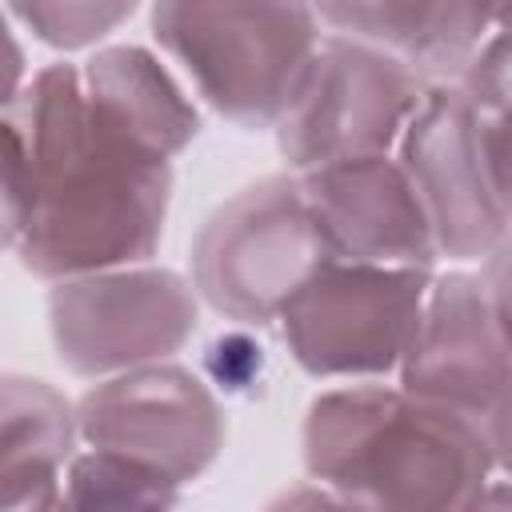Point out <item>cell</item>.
<instances>
[{
  "label": "cell",
  "instance_id": "6da1fadb",
  "mask_svg": "<svg viewBox=\"0 0 512 512\" xmlns=\"http://www.w3.org/2000/svg\"><path fill=\"white\" fill-rule=\"evenodd\" d=\"M32 212L16 244L40 280L144 264L164 236L172 168L120 140L88 104L76 64H48L20 92Z\"/></svg>",
  "mask_w": 512,
  "mask_h": 512
},
{
  "label": "cell",
  "instance_id": "7a4b0ae2",
  "mask_svg": "<svg viewBox=\"0 0 512 512\" xmlns=\"http://www.w3.org/2000/svg\"><path fill=\"white\" fill-rule=\"evenodd\" d=\"M300 448L308 484L336 504L400 512L476 508L508 464L468 416L384 384L320 392Z\"/></svg>",
  "mask_w": 512,
  "mask_h": 512
},
{
  "label": "cell",
  "instance_id": "3957f363",
  "mask_svg": "<svg viewBox=\"0 0 512 512\" xmlns=\"http://www.w3.org/2000/svg\"><path fill=\"white\" fill-rule=\"evenodd\" d=\"M152 36L236 128H272L316 44L308 0H152Z\"/></svg>",
  "mask_w": 512,
  "mask_h": 512
},
{
  "label": "cell",
  "instance_id": "277c9868",
  "mask_svg": "<svg viewBox=\"0 0 512 512\" xmlns=\"http://www.w3.org/2000/svg\"><path fill=\"white\" fill-rule=\"evenodd\" d=\"M508 112L472 104L456 84L424 92L400 132V168L408 172L436 256L488 260L508 248V180H504Z\"/></svg>",
  "mask_w": 512,
  "mask_h": 512
},
{
  "label": "cell",
  "instance_id": "5b68a950",
  "mask_svg": "<svg viewBox=\"0 0 512 512\" xmlns=\"http://www.w3.org/2000/svg\"><path fill=\"white\" fill-rule=\"evenodd\" d=\"M332 260L296 176H264L228 196L192 240V288L236 324L280 320Z\"/></svg>",
  "mask_w": 512,
  "mask_h": 512
},
{
  "label": "cell",
  "instance_id": "8992f818",
  "mask_svg": "<svg viewBox=\"0 0 512 512\" xmlns=\"http://www.w3.org/2000/svg\"><path fill=\"white\" fill-rule=\"evenodd\" d=\"M400 388L468 416L508 460V340L504 248L480 272H448L428 284L416 332L400 360Z\"/></svg>",
  "mask_w": 512,
  "mask_h": 512
},
{
  "label": "cell",
  "instance_id": "52a82bcc",
  "mask_svg": "<svg viewBox=\"0 0 512 512\" xmlns=\"http://www.w3.org/2000/svg\"><path fill=\"white\" fill-rule=\"evenodd\" d=\"M424 92L428 80L396 56L336 32L320 36L288 108L272 124L276 148L292 172L388 156Z\"/></svg>",
  "mask_w": 512,
  "mask_h": 512
},
{
  "label": "cell",
  "instance_id": "ba28073f",
  "mask_svg": "<svg viewBox=\"0 0 512 512\" xmlns=\"http://www.w3.org/2000/svg\"><path fill=\"white\" fill-rule=\"evenodd\" d=\"M432 268L328 260L280 312L292 360L320 380H380L400 368Z\"/></svg>",
  "mask_w": 512,
  "mask_h": 512
},
{
  "label": "cell",
  "instance_id": "9c48e42d",
  "mask_svg": "<svg viewBox=\"0 0 512 512\" xmlns=\"http://www.w3.org/2000/svg\"><path fill=\"white\" fill-rule=\"evenodd\" d=\"M200 324L192 280L172 268L120 264L52 280L48 328L72 376H112L176 356Z\"/></svg>",
  "mask_w": 512,
  "mask_h": 512
},
{
  "label": "cell",
  "instance_id": "30bf717a",
  "mask_svg": "<svg viewBox=\"0 0 512 512\" xmlns=\"http://www.w3.org/2000/svg\"><path fill=\"white\" fill-rule=\"evenodd\" d=\"M76 432L88 448L128 456L172 484H188L224 448V408L196 372L152 360L100 376L76 400Z\"/></svg>",
  "mask_w": 512,
  "mask_h": 512
},
{
  "label": "cell",
  "instance_id": "8fae6325",
  "mask_svg": "<svg viewBox=\"0 0 512 512\" xmlns=\"http://www.w3.org/2000/svg\"><path fill=\"white\" fill-rule=\"evenodd\" d=\"M332 260L432 268L436 240L424 204L392 156L340 160L296 172Z\"/></svg>",
  "mask_w": 512,
  "mask_h": 512
},
{
  "label": "cell",
  "instance_id": "7c38bea8",
  "mask_svg": "<svg viewBox=\"0 0 512 512\" xmlns=\"http://www.w3.org/2000/svg\"><path fill=\"white\" fill-rule=\"evenodd\" d=\"M336 36L408 64L420 80H456L472 52L504 28L496 0H308Z\"/></svg>",
  "mask_w": 512,
  "mask_h": 512
},
{
  "label": "cell",
  "instance_id": "4fadbf2b",
  "mask_svg": "<svg viewBox=\"0 0 512 512\" xmlns=\"http://www.w3.org/2000/svg\"><path fill=\"white\" fill-rule=\"evenodd\" d=\"M80 84L92 112L120 140H128L132 148L156 160L180 156L200 132V116L184 96V88L168 76V68L152 52L136 44L100 48L80 68Z\"/></svg>",
  "mask_w": 512,
  "mask_h": 512
},
{
  "label": "cell",
  "instance_id": "5bb4252c",
  "mask_svg": "<svg viewBox=\"0 0 512 512\" xmlns=\"http://www.w3.org/2000/svg\"><path fill=\"white\" fill-rule=\"evenodd\" d=\"M76 440V404L60 388L0 372V512L56 508Z\"/></svg>",
  "mask_w": 512,
  "mask_h": 512
},
{
  "label": "cell",
  "instance_id": "9a60e30c",
  "mask_svg": "<svg viewBox=\"0 0 512 512\" xmlns=\"http://www.w3.org/2000/svg\"><path fill=\"white\" fill-rule=\"evenodd\" d=\"M176 500L180 484L104 448H92L84 456L72 452L60 484V504L68 508H168Z\"/></svg>",
  "mask_w": 512,
  "mask_h": 512
},
{
  "label": "cell",
  "instance_id": "2e32d148",
  "mask_svg": "<svg viewBox=\"0 0 512 512\" xmlns=\"http://www.w3.org/2000/svg\"><path fill=\"white\" fill-rule=\"evenodd\" d=\"M8 8L40 44L76 52L116 32L140 0H8Z\"/></svg>",
  "mask_w": 512,
  "mask_h": 512
},
{
  "label": "cell",
  "instance_id": "e0dca14e",
  "mask_svg": "<svg viewBox=\"0 0 512 512\" xmlns=\"http://www.w3.org/2000/svg\"><path fill=\"white\" fill-rule=\"evenodd\" d=\"M32 212V160L16 120H0V248L20 244Z\"/></svg>",
  "mask_w": 512,
  "mask_h": 512
},
{
  "label": "cell",
  "instance_id": "ac0fdd59",
  "mask_svg": "<svg viewBox=\"0 0 512 512\" xmlns=\"http://www.w3.org/2000/svg\"><path fill=\"white\" fill-rule=\"evenodd\" d=\"M456 88L480 104V108H492V112H508V40H504V28H496L476 52L472 60L460 68L456 76Z\"/></svg>",
  "mask_w": 512,
  "mask_h": 512
},
{
  "label": "cell",
  "instance_id": "d6986e66",
  "mask_svg": "<svg viewBox=\"0 0 512 512\" xmlns=\"http://www.w3.org/2000/svg\"><path fill=\"white\" fill-rule=\"evenodd\" d=\"M20 92H24V48L0 12V108H8Z\"/></svg>",
  "mask_w": 512,
  "mask_h": 512
},
{
  "label": "cell",
  "instance_id": "ffe728a7",
  "mask_svg": "<svg viewBox=\"0 0 512 512\" xmlns=\"http://www.w3.org/2000/svg\"><path fill=\"white\" fill-rule=\"evenodd\" d=\"M496 4H500V8H508V0H496Z\"/></svg>",
  "mask_w": 512,
  "mask_h": 512
}]
</instances>
